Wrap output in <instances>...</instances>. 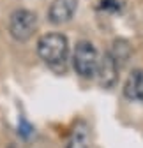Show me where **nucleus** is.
Wrapping results in <instances>:
<instances>
[{
	"instance_id": "obj_7",
	"label": "nucleus",
	"mask_w": 143,
	"mask_h": 148,
	"mask_svg": "<svg viewBox=\"0 0 143 148\" xmlns=\"http://www.w3.org/2000/svg\"><path fill=\"white\" fill-rule=\"evenodd\" d=\"M110 55L115 58V62L118 64V67H122L131 57V46L126 39H115L113 41V48L110 49Z\"/></svg>"
},
{
	"instance_id": "obj_2",
	"label": "nucleus",
	"mask_w": 143,
	"mask_h": 148,
	"mask_svg": "<svg viewBox=\"0 0 143 148\" xmlns=\"http://www.w3.org/2000/svg\"><path fill=\"white\" fill-rule=\"evenodd\" d=\"M37 14L28 9H16L9 18V34L14 41L27 42L37 30Z\"/></svg>"
},
{
	"instance_id": "obj_6",
	"label": "nucleus",
	"mask_w": 143,
	"mask_h": 148,
	"mask_svg": "<svg viewBox=\"0 0 143 148\" xmlns=\"http://www.w3.org/2000/svg\"><path fill=\"white\" fill-rule=\"evenodd\" d=\"M124 94L131 101L143 102V71L136 69L131 72V76L127 78L126 85H124Z\"/></svg>"
},
{
	"instance_id": "obj_3",
	"label": "nucleus",
	"mask_w": 143,
	"mask_h": 148,
	"mask_svg": "<svg viewBox=\"0 0 143 148\" xmlns=\"http://www.w3.org/2000/svg\"><path fill=\"white\" fill-rule=\"evenodd\" d=\"M97 51L90 41H80L74 49V57H73V65L76 74H80L81 78H94L96 76V69H97Z\"/></svg>"
},
{
	"instance_id": "obj_9",
	"label": "nucleus",
	"mask_w": 143,
	"mask_h": 148,
	"mask_svg": "<svg viewBox=\"0 0 143 148\" xmlns=\"http://www.w3.org/2000/svg\"><path fill=\"white\" fill-rule=\"evenodd\" d=\"M18 134H20L21 138H30L34 134V127L21 116L20 122H18Z\"/></svg>"
},
{
	"instance_id": "obj_1",
	"label": "nucleus",
	"mask_w": 143,
	"mask_h": 148,
	"mask_svg": "<svg viewBox=\"0 0 143 148\" xmlns=\"http://www.w3.org/2000/svg\"><path fill=\"white\" fill-rule=\"evenodd\" d=\"M37 53L51 69L60 71L67 64L69 41L64 34H58V32L44 34L37 41Z\"/></svg>"
},
{
	"instance_id": "obj_8",
	"label": "nucleus",
	"mask_w": 143,
	"mask_h": 148,
	"mask_svg": "<svg viewBox=\"0 0 143 148\" xmlns=\"http://www.w3.org/2000/svg\"><path fill=\"white\" fill-rule=\"evenodd\" d=\"M65 148H88V136L87 131H81V129H76L71 136L69 143Z\"/></svg>"
},
{
	"instance_id": "obj_10",
	"label": "nucleus",
	"mask_w": 143,
	"mask_h": 148,
	"mask_svg": "<svg viewBox=\"0 0 143 148\" xmlns=\"http://www.w3.org/2000/svg\"><path fill=\"white\" fill-rule=\"evenodd\" d=\"M102 7L110 9V11H117L118 9V0H102Z\"/></svg>"
},
{
	"instance_id": "obj_5",
	"label": "nucleus",
	"mask_w": 143,
	"mask_h": 148,
	"mask_svg": "<svg viewBox=\"0 0 143 148\" xmlns=\"http://www.w3.org/2000/svg\"><path fill=\"white\" fill-rule=\"evenodd\" d=\"M78 7V0H53L48 9V20L53 25H62L71 21Z\"/></svg>"
},
{
	"instance_id": "obj_4",
	"label": "nucleus",
	"mask_w": 143,
	"mask_h": 148,
	"mask_svg": "<svg viewBox=\"0 0 143 148\" xmlns=\"http://www.w3.org/2000/svg\"><path fill=\"white\" fill-rule=\"evenodd\" d=\"M118 64L115 62V58L110 55V51H106L102 55V58H99L97 62V69H96V76L99 79V85L104 88H111L117 85L118 81Z\"/></svg>"
}]
</instances>
